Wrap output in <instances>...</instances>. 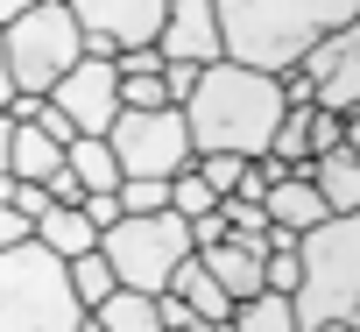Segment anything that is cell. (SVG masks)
I'll return each mask as SVG.
<instances>
[{"label":"cell","mask_w":360,"mask_h":332,"mask_svg":"<svg viewBox=\"0 0 360 332\" xmlns=\"http://www.w3.org/2000/svg\"><path fill=\"white\" fill-rule=\"evenodd\" d=\"M212 8H219V57L262 78L297 71L311 43L360 22V0H212Z\"/></svg>","instance_id":"6da1fadb"},{"label":"cell","mask_w":360,"mask_h":332,"mask_svg":"<svg viewBox=\"0 0 360 332\" xmlns=\"http://www.w3.org/2000/svg\"><path fill=\"white\" fill-rule=\"evenodd\" d=\"M283 113H290L283 85L262 78V71H248V64H226V57L205 64V71H198V92L184 99L191 148H198V155H240V162L269 155Z\"/></svg>","instance_id":"7a4b0ae2"},{"label":"cell","mask_w":360,"mask_h":332,"mask_svg":"<svg viewBox=\"0 0 360 332\" xmlns=\"http://www.w3.org/2000/svg\"><path fill=\"white\" fill-rule=\"evenodd\" d=\"M297 262H304V283L290 297L297 332H318V325H353L360 332V212H339V219L311 226L297 241Z\"/></svg>","instance_id":"3957f363"},{"label":"cell","mask_w":360,"mask_h":332,"mask_svg":"<svg viewBox=\"0 0 360 332\" xmlns=\"http://www.w3.org/2000/svg\"><path fill=\"white\" fill-rule=\"evenodd\" d=\"M0 332H85L71 269L36 241L0 248Z\"/></svg>","instance_id":"277c9868"},{"label":"cell","mask_w":360,"mask_h":332,"mask_svg":"<svg viewBox=\"0 0 360 332\" xmlns=\"http://www.w3.org/2000/svg\"><path fill=\"white\" fill-rule=\"evenodd\" d=\"M0 43H8L15 92H36V99H50L57 78H71L78 57H85V29H78V15L64 8V0H36L22 22L0 29Z\"/></svg>","instance_id":"5b68a950"},{"label":"cell","mask_w":360,"mask_h":332,"mask_svg":"<svg viewBox=\"0 0 360 332\" xmlns=\"http://www.w3.org/2000/svg\"><path fill=\"white\" fill-rule=\"evenodd\" d=\"M99 255H106V269H113L120 290L162 297L169 276H176V262L198 255V248H191V226L176 219V212H148V219H120V226H106V234H99Z\"/></svg>","instance_id":"8992f818"},{"label":"cell","mask_w":360,"mask_h":332,"mask_svg":"<svg viewBox=\"0 0 360 332\" xmlns=\"http://www.w3.org/2000/svg\"><path fill=\"white\" fill-rule=\"evenodd\" d=\"M106 148L120 162V177H176L191 170L198 148H191V127H184V106H155V113H120L106 127Z\"/></svg>","instance_id":"52a82bcc"},{"label":"cell","mask_w":360,"mask_h":332,"mask_svg":"<svg viewBox=\"0 0 360 332\" xmlns=\"http://www.w3.org/2000/svg\"><path fill=\"white\" fill-rule=\"evenodd\" d=\"M85 29V57H120V50H155L169 0H64Z\"/></svg>","instance_id":"ba28073f"},{"label":"cell","mask_w":360,"mask_h":332,"mask_svg":"<svg viewBox=\"0 0 360 332\" xmlns=\"http://www.w3.org/2000/svg\"><path fill=\"white\" fill-rule=\"evenodd\" d=\"M50 106H57L78 134H99V141H106V127L120 120V71H113L106 57H78V71L57 78Z\"/></svg>","instance_id":"9c48e42d"},{"label":"cell","mask_w":360,"mask_h":332,"mask_svg":"<svg viewBox=\"0 0 360 332\" xmlns=\"http://www.w3.org/2000/svg\"><path fill=\"white\" fill-rule=\"evenodd\" d=\"M162 64H219V8L212 0H169L162 15V36H155Z\"/></svg>","instance_id":"30bf717a"},{"label":"cell","mask_w":360,"mask_h":332,"mask_svg":"<svg viewBox=\"0 0 360 332\" xmlns=\"http://www.w3.org/2000/svg\"><path fill=\"white\" fill-rule=\"evenodd\" d=\"M262 212H269V255H283V248H297L311 226H325L332 212H325V198L311 191V177H276L269 184V198H262Z\"/></svg>","instance_id":"8fae6325"},{"label":"cell","mask_w":360,"mask_h":332,"mask_svg":"<svg viewBox=\"0 0 360 332\" xmlns=\"http://www.w3.org/2000/svg\"><path fill=\"white\" fill-rule=\"evenodd\" d=\"M297 177H311V191L325 198V212L339 219V212H360V155L339 141V148H325V155H311Z\"/></svg>","instance_id":"7c38bea8"},{"label":"cell","mask_w":360,"mask_h":332,"mask_svg":"<svg viewBox=\"0 0 360 332\" xmlns=\"http://www.w3.org/2000/svg\"><path fill=\"white\" fill-rule=\"evenodd\" d=\"M29 241H36V248H50L57 262H78V255H92V248H99V226H92L78 205H50V212L29 226Z\"/></svg>","instance_id":"4fadbf2b"},{"label":"cell","mask_w":360,"mask_h":332,"mask_svg":"<svg viewBox=\"0 0 360 332\" xmlns=\"http://www.w3.org/2000/svg\"><path fill=\"white\" fill-rule=\"evenodd\" d=\"M198 262H205V276L233 297V304H248V297H262V255L255 248H240V241H219V248H198Z\"/></svg>","instance_id":"5bb4252c"},{"label":"cell","mask_w":360,"mask_h":332,"mask_svg":"<svg viewBox=\"0 0 360 332\" xmlns=\"http://www.w3.org/2000/svg\"><path fill=\"white\" fill-rule=\"evenodd\" d=\"M169 290L191 304V318H198V325H226V318H233V297H226V290L205 276V262H198V255H184V262H176Z\"/></svg>","instance_id":"9a60e30c"},{"label":"cell","mask_w":360,"mask_h":332,"mask_svg":"<svg viewBox=\"0 0 360 332\" xmlns=\"http://www.w3.org/2000/svg\"><path fill=\"white\" fill-rule=\"evenodd\" d=\"M64 170V148L43 134V127H15V148H8V177H22V184H50Z\"/></svg>","instance_id":"2e32d148"},{"label":"cell","mask_w":360,"mask_h":332,"mask_svg":"<svg viewBox=\"0 0 360 332\" xmlns=\"http://www.w3.org/2000/svg\"><path fill=\"white\" fill-rule=\"evenodd\" d=\"M64 170L85 184V198H92V191H120V162H113V148H106L99 134H78V141L64 148Z\"/></svg>","instance_id":"e0dca14e"},{"label":"cell","mask_w":360,"mask_h":332,"mask_svg":"<svg viewBox=\"0 0 360 332\" xmlns=\"http://www.w3.org/2000/svg\"><path fill=\"white\" fill-rule=\"evenodd\" d=\"M92 325H99V332H162L155 297H141V290H113V297L92 311Z\"/></svg>","instance_id":"ac0fdd59"},{"label":"cell","mask_w":360,"mask_h":332,"mask_svg":"<svg viewBox=\"0 0 360 332\" xmlns=\"http://www.w3.org/2000/svg\"><path fill=\"white\" fill-rule=\"evenodd\" d=\"M226 325H233V332H297V311H290V297L262 290V297L233 304V318H226Z\"/></svg>","instance_id":"d6986e66"},{"label":"cell","mask_w":360,"mask_h":332,"mask_svg":"<svg viewBox=\"0 0 360 332\" xmlns=\"http://www.w3.org/2000/svg\"><path fill=\"white\" fill-rule=\"evenodd\" d=\"M269 155L283 162V170H304V162H311V106H290V113L276 120V141H269Z\"/></svg>","instance_id":"ffe728a7"},{"label":"cell","mask_w":360,"mask_h":332,"mask_svg":"<svg viewBox=\"0 0 360 332\" xmlns=\"http://www.w3.org/2000/svg\"><path fill=\"white\" fill-rule=\"evenodd\" d=\"M219 219H226V241H240V248L269 255V212H262L255 198H219Z\"/></svg>","instance_id":"44dd1931"},{"label":"cell","mask_w":360,"mask_h":332,"mask_svg":"<svg viewBox=\"0 0 360 332\" xmlns=\"http://www.w3.org/2000/svg\"><path fill=\"white\" fill-rule=\"evenodd\" d=\"M64 269H71V290H78V304H85V318H92V311H99V304H106V297L120 290L99 248H92V255H78V262H64Z\"/></svg>","instance_id":"7402d4cb"},{"label":"cell","mask_w":360,"mask_h":332,"mask_svg":"<svg viewBox=\"0 0 360 332\" xmlns=\"http://www.w3.org/2000/svg\"><path fill=\"white\" fill-rule=\"evenodd\" d=\"M169 212H176V219L191 226V219H205V212H219V198H212V184H205L198 170H176V177H169Z\"/></svg>","instance_id":"603a6c76"},{"label":"cell","mask_w":360,"mask_h":332,"mask_svg":"<svg viewBox=\"0 0 360 332\" xmlns=\"http://www.w3.org/2000/svg\"><path fill=\"white\" fill-rule=\"evenodd\" d=\"M120 219H148V212H169V184L162 177H120Z\"/></svg>","instance_id":"cb8c5ba5"},{"label":"cell","mask_w":360,"mask_h":332,"mask_svg":"<svg viewBox=\"0 0 360 332\" xmlns=\"http://www.w3.org/2000/svg\"><path fill=\"white\" fill-rule=\"evenodd\" d=\"M297 283H304V262H297V248H283V255H262V290H276V297H297Z\"/></svg>","instance_id":"d4e9b609"},{"label":"cell","mask_w":360,"mask_h":332,"mask_svg":"<svg viewBox=\"0 0 360 332\" xmlns=\"http://www.w3.org/2000/svg\"><path fill=\"white\" fill-rule=\"evenodd\" d=\"M191 170L212 184V198H233V191H240V170H248V162H240V155H198Z\"/></svg>","instance_id":"484cf974"},{"label":"cell","mask_w":360,"mask_h":332,"mask_svg":"<svg viewBox=\"0 0 360 332\" xmlns=\"http://www.w3.org/2000/svg\"><path fill=\"white\" fill-rule=\"evenodd\" d=\"M155 106H169L162 78H120V113H155Z\"/></svg>","instance_id":"4316f807"},{"label":"cell","mask_w":360,"mask_h":332,"mask_svg":"<svg viewBox=\"0 0 360 332\" xmlns=\"http://www.w3.org/2000/svg\"><path fill=\"white\" fill-rule=\"evenodd\" d=\"M339 141H346V120L311 106V155H325V148H339Z\"/></svg>","instance_id":"83f0119b"},{"label":"cell","mask_w":360,"mask_h":332,"mask_svg":"<svg viewBox=\"0 0 360 332\" xmlns=\"http://www.w3.org/2000/svg\"><path fill=\"white\" fill-rule=\"evenodd\" d=\"M162 92H169V106H184L198 92V64H162Z\"/></svg>","instance_id":"f1b7e54d"},{"label":"cell","mask_w":360,"mask_h":332,"mask_svg":"<svg viewBox=\"0 0 360 332\" xmlns=\"http://www.w3.org/2000/svg\"><path fill=\"white\" fill-rule=\"evenodd\" d=\"M155 318H162V332H184V325H198V318H191V304L176 297V290H162V297H155Z\"/></svg>","instance_id":"f546056e"},{"label":"cell","mask_w":360,"mask_h":332,"mask_svg":"<svg viewBox=\"0 0 360 332\" xmlns=\"http://www.w3.org/2000/svg\"><path fill=\"white\" fill-rule=\"evenodd\" d=\"M78 212H85V219H92L99 234H106V226H120V198H113V191H92V198H85Z\"/></svg>","instance_id":"4dcf8cb0"},{"label":"cell","mask_w":360,"mask_h":332,"mask_svg":"<svg viewBox=\"0 0 360 332\" xmlns=\"http://www.w3.org/2000/svg\"><path fill=\"white\" fill-rule=\"evenodd\" d=\"M43 191H50V205H85V184H78L71 170H57V177L43 184Z\"/></svg>","instance_id":"1f68e13d"},{"label":"cell","mask_w":360,"mask_h":332,"mask_svg":"<svg viewBox=\"0 0 360 332\" xmlns=\"http://www.w3.org/2000/svg\"><path fill=\"white\" fill-rule=\"evenodd\" d=\"M219 241H226V219H219V212L191 219V248H219Z\"/></svg>","instance_id":"d6a6232c"},{"label":"cell","mask_w":360,"mask_h":332,"mask_svg":"<svg viewBox=\"0 0 360 332\" xmlns=\"http://www.w3.org/2000/svg\"><path fill=\"white\" fill-rule=\"evenodd\" d=\"M15 241H29V219H22V212H8V205H0V248H15Z\"/></svg>","instance_id":"836d02e7"},{"label":"cell","mask_w":360,"mask_h":332,"mask_svg":"<svg viewBox=\"0 0 360 332\" xmlns=\"http://www.w3.org/2000/svg\"><path fill=\"white\" fill-rule=\"evenodd\" d=\"M15 106V78H8V43H0V113Z\"/></svg>","instance_id":"e575fe53"},{"label":"cell","mask_w":360,"mask_h":332,"mask_svg":"<svg viewBox=\"0 0 360 332\" xmlns=\"http://www.w3.org/2000/svg\"><path fill=\"white\" fill-rule=\"evenodd\" d=\"M8 148H15V120L0 113V177H8Z\"/></svg>","instance_id":"d590c367"},{"label":"cell","mask_w":360,"mask_h":332,"mask_svg":"<svg viewBox=\"0 0 360 332\" xmlns=\"http://www.w3.org/2000/svg\"><path fill=\"white\" fill-rule=\"evenodd\" d=\"M29 8H36V0H0V29H8V22H22Z\"/></svg>","instance_id":"8d00e7d4"},{"label":"cell","mask_w":360,"mask_h":332,"mask_svg":"<svg viewBox=\"0 0 360 332\" xmlns=\"http://www.w3.org/2000/svg\"><path fill=\"white\" fill-rule=\"evenodd\" d=\"M346 148H353V155H360V113H353V120H346Z\"/></svg>","instance_id":"74e56055"},{"label":"cell","mask_w":360,"mask_h":332,"mask_svg":"<svg viewBox=\"0 0 360 332\" xmlns=\"http://www.w3.org/2000/svg\"><path fill=\"white\" fill-rule=\"evenodd\" d=\"M318 332H353V325H318Z\"/></svg>","instance_id":"f35d334b"},{"label":"cell","mask_w":360,"mask_h":332,"mask_svg":"<svg viewBox=\"0 0 360 332\" xmlns=\"http://www.w3.org/2000/svg\"><path fill=\"white\" fill-rule=\"evenodd\" d=\"M184 332H212V325H184Z\"/></svg>","instance_id":"ab89813d"},{"label":"cell","mask_w":360,"mask_h":332,"mask_svg":"<svg viewBox=\"0 0 360 332\" xmlns=\"http://www.w3.org/2000/svg\"><path fill=\"white\" fill-rule=\"evenodd\" d=\"M85 332H99V325H92V318H85Z\"/></svg>","instance_id":"60d3db41"}]
</instances>
